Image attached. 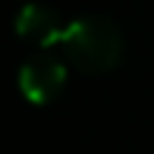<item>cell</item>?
<instances>
[{"instance_id": "2", "label": "cell", "mask_w": 154, "mask_h": 154, "mask_svg": "<svg viewBox=\"0 0 154 154\" xmlns=\"http://www.w3.org/2000/svg\"><path fill=\"white\" fill-rule=\"evenodd\" d=\"M66 63L54 54H37L29 63H23L20 74H17V86H20L23 97L34 106L51 103L66 86Z\"/></svg>"}, {"instance_id": "1", "label": "cell", "mask_w": 154, "mask_h": 154, "mask_svg": "<svg viewBox=\"0 0 154 154\" xmlns=\"http://www.w3.org/2000/svg\"><path fill=\"white\" fill-rule=\"evenodd\" d=\"M60 49L80 72H109L123 57V34L109 17L83 14L66 23Z\"/></svg>"}, {"instance_id": "3", "label": "cell", "mask_w": 154, "mask_h": 154, "mask_svg": "<svg viewBox=\"0 0 154 154\" xmlns=\"http://www.w3.org/2000/svg\"><path fill=\"white\" fill-rule=\"evenodd\" d=\"M14 32L17 37L29 40L34 46H43V49H51V46H60L63 32H66V23L43 3H26L14 17Z\"/></svg>"}]
</instances>
